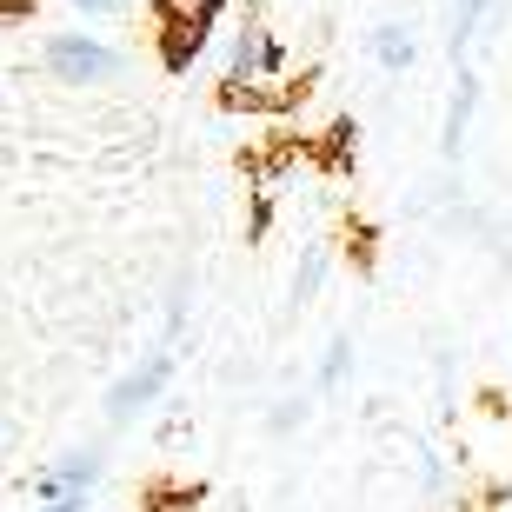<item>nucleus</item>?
<instances>
[{"label": "nucleus", "mask_w": 512, "mask_h": 512, "mask_svg": "<svg viewBox=\"0 0 512 512\" xmlns=\"http://www.w3.org/2000/svg\"><path fill=\"white\" fill-rule=\"evenodd\" d=\"M167 380H173V360L167 353H153V360H140L127 373V380H114V393H107V419L114 426H127V419H140L153 406V399L167 393Z\"/></svg>", "instance_id": "nucleus-3"}, {"label": "nucleus", "mask_w": 512, "mask_h": 512, "mask_svg": "<svg viewBox=\"0 0 512 512\" xmlns=\"http://www.w3.org/2000/svg\"><path fill=\"white\" fill-rule=\"evenodd\" d=\"M439 459H433V446H419V486H426V493H439Z\"/></svg>", "instance_id": "nucleus-10"}, {"label": "nucleus", "mask_w": 512, "mask_h": 512, "mask_svg": "<svg viewBox=\"0 0 512 512\" xmlns=\"http://www.w3.org/2000/svg\"><path fill=\"white\" fill-rule=\"evenodd\" d=\"M247 7H260V0H247Z\"/></svg>", "instance_id": "nucleus-13"}, {"label": "nucleus", "mask_w": 512, "mask_h": 512, "mask_svg": "<svg viewBox=\"0 0 512 512\" xmlns=\"http://www.w3.org/2000/svg\"><path fill=\"white\" fill-rule=\"evenodd\" d=\"M486 14H493V0H453V14H446V54H453V67H466V47H473Z\"/></svg>", "instance_id": "nucleus-7"}, {"label": "nucleus", "mask_w": 512, "mask_h": 512, "mask_svg": "<svg viewBox=\"0 0 512 512\" xmlns=\"http://www.w3.org/2000/svg\"><path fill=\"white\" fill-rule=\"evenodd\" d=\"M473 107H479V74H473V67H453V100H446V127H439V153H446V160L466 153Z\"/></svg>", "instance_id": "nucleus-5"}, {"label": "nucleus", "mask_w": 512, "mask_h": 512, "mask_svg": "<svg viewBox=\"0 0 512 512\" xmlns=\"http://www.w3.org/2000/svg\"><path fill=\"white\" fill-rule=\"evenodd\" d=\"M153 512H187V499H173V493H167V506H153Z\"/></svg>", "instance_id": "nucleus-12"}, {"label": "nucleus", "mask_w": 512, "mask_h": 512, "mask_svg": "<svg viewBox=\"0 0 512 512\" xmlns=\"http://www.w3.org/2000/svg\"><path fill=\"white\" fill-rule=\"evenodd\" d=\"M40 60H47V74L67 80V87H100V80L120 74V47H107V40H94V34H54Z\"/></svg>", "instance_id": "nucleus-1"}, {"label": "nucleus", "mask_w": 512, "mask_h": 512, "mask_svg": "<svg viewBox=\"0 0 512 512\" xmlns=\"http://www.w3.org/2000/svg\"><path fill=\"white\" fill-rule=\"evenodd\" d=\"M67 7H74V14H94V20H107V14H120L127 0H67Z\"/></svg>", "instance_id": "nucleus-11"}, {"label": "nucleus", "mask_w": 512, "mask_h": 512, "mask_svg": "<svg viewBox=\"0 0 512 512\" xmlns=\"http://www.w3.org/2000/svg\"><path fill=\"white\" fill-rule=\"evenodd\" d=\"M346 366H353V333H340V340L326 346V360H320V380H313V393H333V386L346 380Z\"/></svg>", "instance_id": "nucleus-8"}, {"label": "nucleus", "mask_w": 512, "mask_h": 512, "mask_svg": "<svg viewBox=\"0 0 512 512\" xmlns=\"http://www.w3.org/2000/svg\"><path fill=\"white\" fill-rule=\"evenodd\" d=\"M366 47H373V60H380V74H413V60H419L413 20H380Z\"/></svg>", "instance_id": "nucleus-6"}, {"label": "nucleus", "mask_w": 512, "mask_h": 512, "mask_svg": "<svg viewBox=\"0 0 512 512\" xmlns=\"http://www.w3.org/2000/svg\"><path fill=\"white\" fill-rule=\"evenodd\" d=\"M100 473H107V453L100 446H74V453H60L47 473L34 479V499L47 506V499H87L100 486Z\"/></svg>", "instance_id": "nucleus-2"}, {"label": "nucleus", "mask_w": 512, "mask_h": 512, "mask_svg": "<svg viewBox=\"0 0 512 512\" xmlns=\"http://www.w3.org/2000/svg\"><path fill=\"white\" fill-rule=\"evenodd\" d=\"M207 27H213V14H160V60H167V74L193 67V54L207 47Z\"/></svg>", "instance_id": "nucleus-4"}, {"label": "nucleus", "mask_w": 512, "mask_h": 512, "mask_svg": "<svg viewBox=\"0 0 512 512\" xmlns=\"http://www.w3.org/2000/svg\"><path fill=\"white\" fill-rule=\"evenodd\" d=\"M320 280H326V247H313L300 260V273H293V306H306L313 293H320Z\"/></svg>", "instance_id": "nucleus-9"}]
</instances>
